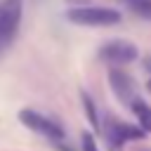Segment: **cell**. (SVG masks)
I'll return each mask as SVG.
<instances>
[{
    "instance_id": "cell-3",
    "label": "cell",
    "mask_w": 151,
    "mask_h": 151,
    "mask_svg": "<svg viewBox=\"0 0 151 151\" xmlns=\"http://www.w3.org/2000/svg\"><path fill=\"white\" fill-rule=\"evenodd\" d=\"M19 120H21L28 130L47 137L52 144H61L64 137H66L64 127H61L57 120H52V118H47V116H42V113H38V111H33V109H21V111H19Z\"/></svg>"
},
{
    "instance_id": "cell-10",
    "label": "cell",
    "mask_w": 151,
    "mask_h": 151,
    "mask_svg": "<svg viewBox=\"0 0 151 151\" xmlns=\"http://www.w3.org/2000/svg\"><path fill=\"white\" fill-rule=\"evenodd\" d=\"M80 149L83 151H99V144H97V139H94V134L90 130L80 132Z\"/></svg>"
},
{
    "instance_id": "cell-11",
    "label": "cell",
    "mask_w": 151,
    "mask_h": 151,
    "mask_svg": "<svg viewBox=\"0 0 151 151\" xmlns=\"http://www.w3.org/2000/svg\"><path fill=\"white\" fill-rule=\"evenodd\" d=\"M144 68L151 71V57H144Z\"/></svg>"
},
{
    "instance_id": "cell-9",
    "label": "cell",
    "mask_w": 151,
    "mask_h": 151,
    "mask_svg": "<svg viewBox=\"0 0 151 151\" xmlns=\"http://www.w3.org/2000/svg\"><path fill=\"white\" fill-rule=\"evenodd\" d=\"M80 101H83V109H85V113H87V120H90V125H92L94 130H99V118H97V109H94V101H92V97H90L87 92H80Z\"/></svg>"
},
{
    "instance_id": "cell-5",
    "label": "cell",
    "mask_w": 151,
    "mask_h": 151,
    "mask_svg": "<svg viewBox=\"0 0 151 151\" xmlns=\"http://www.w3.org/2000/svg\"><path fill=\"white\" fill-rule=\"evenodd\" d=\"M139 57V50L134 42L130 40H109L99 47V59H104L106 64L111 66H125V64H132L134 59Z\"/></svg>"
},
{
    "instance_id": "cell-12",
    "label": "cell",
    "mask_w": 151,
    "mask_h": 151,
    "mask_svg": "<svg viewBox=\"0 0 151 151\" xmlns=\"http://www.w3.org/2000/svg\"><path fill=\"white\" fill-rule=\"evenodd\" d=\"M146 90H149V92H151V80H149V83H146Z\"/></svg>"
},
{
    "instance_id": "cell-6",
    "label": "cell",
    "mask_w": 151,
    "mask_h": 151,
    "mask_svg": "<svg viewBox=\"0 0 151 151\" xmlns=\"http://www.w3.org/2000/svg\"><path fill=\"white\" fill-rule=\"evenodd\" d=\"M109 85H111V90H113V94H116L118 101L132 104L137 85H134V80H132V76L127 71H123L118 66H111V71H109Z\"/></svg>"
},
{
    "instance_id": "cell-7",
    "label": "cell",
    "mask_w": 151,
    "mask_h": 151,
    "mask_svg": "<svg viewBox=\"0 0 151 151\" xmlns=\"http://www.w3.org/2000/svg\"><path fill=\"white\" fill-rule=\"evenodd\" d=\"M130 109H132V113H134V118H137V125L144 130V132H151V106L144 101V99H132V104H130Z\"/></svg>"
},
{
    "instance_id": "cell-2",
    "label": "cell",
    "mask_w": 151,
    "mask_h": 151,
    "mask_svg": "<svg viewBox=\"0 0 151 151\" xmlns=\"http://www.w3.org/2000/svg\"><path fill=\"white\" fill-rule=\"evenodd\" d=\"M24 17V0H0V45L7 50L21 26Z\"/></svg>"
},
{
    "instance_id": "cell-8",
    "label": "cell",
    "mask_w": 151,
    "mask_h": 151,
    "mask_svg": "<svg viewBox=\"0 0 151 151\" xmlns=\"http://www.w3.org/2000/svg\"><path fill=\"white\" fill-rule=\"evenodd\" d=\"M142 19H151V0H116Z\"/></svg>"
},
{
    "instance_id": "cell-4",
    "label": "cell",
    "mask_w": 151,
    "mask_h": 151,
    "mask_svg": "<svg viewBox=\"0 0 151 151\" xmlns=\"http://www.w3.org/2000/svg\"><path fill=\"white\" fill-rule=\"evenodd\" d=\"M142 137H144V130L139 125H130V123H123L116 118H106V123H104V139H106L109 151H120L125 142H134Z\"/></svg>"
},
{
    "instance_id": "cell-1",
    "label": "cell",
    "mask_w": 151,
    "mask_h": 151,
    "mask_svg": "<svg viewBox=\"0 0 151 151\" xmlns=\"http://www.w3.org/2000/svg\"><path fill=\"white\" fill-rule=\"evenodd\" d=\"M66 19L76 26H92V28H99V26H116L120 24L123 14L118 9H111V7H101V5H76L66 12Z\"/></svg>"
}]
</instances>
